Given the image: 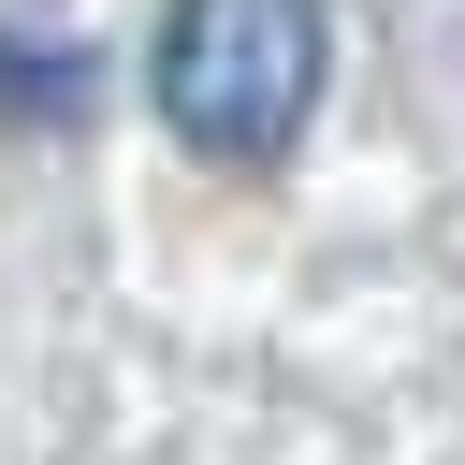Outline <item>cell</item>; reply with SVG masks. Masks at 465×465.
<instances>
[{
    "mask_svg": "<svg viewBox=\"0 0 465 465\" xmlns=\"http://www.w3.org/2000/svg\"><path fill=\"white\" fill-rule=\"evenodd\" d=\"M320 73H334V15L320 0H174L160 15V131L218 174H276L320 116Z\"/></svg>",
    "mask_w": 465,
    "mask_h": 465,
    "instance_id": "obj_1",
    "label": "cell"
}]
</instances>
